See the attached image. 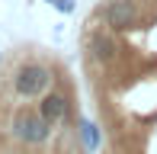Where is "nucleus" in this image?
<instances>
[{"label":"nucleus","mask_w":157,"mask_h":154,"mask_svg":"<svg viewBox=\"0 0 157 154\" xmlns=\"http://www.w3.org/2000/svg\"><path fill=\"white\" fill-rule=\"evenodd\" d=\"M77 48L103 154H157V0H99Z\"/></svg>","instance_id":"f257e3e1"},{"label":"nucleus","mask_w":157,"mask_h":154,"mask_svg":"<svg viewBox=\"0 0 157 154\" xmlns=\"http://www.w3.org/2000/svg\"><path fill=\"white\" fill-rule=\"evenodd\" d=\"M6 77H10V87L19 100L35 103L67 74H64V67H58L55 58H48L42 52H19V55H13L10 67H6Z\"/></svg>","instance_id":"f03ea898"}]
</instances>
